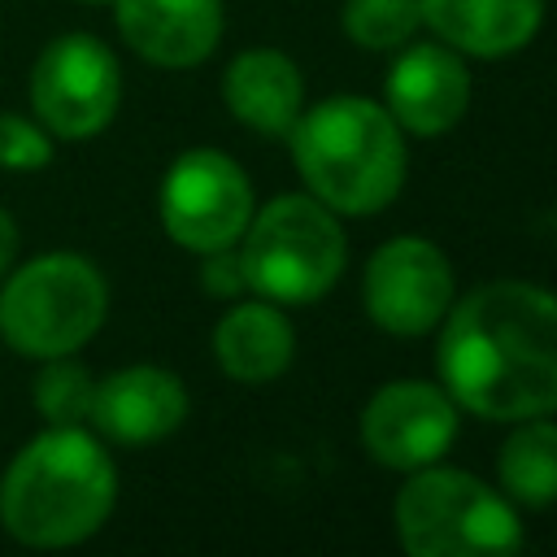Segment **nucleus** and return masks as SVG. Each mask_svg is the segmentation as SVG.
Wrapping results in <instances>:
<instances>
[{
	"label": "nucleus",
	"instance_id": "f257e3e1",
	"mask_svg": "<svg viewBox=\"0 0 557 557\" xmlns=\"http://www.w3.org/2000/svg\"><path fill=\"white\" fill-rule=\"evenodd\" d=\"M440 379L453 405L522 422L557 413V296L500 278L483 283L444 313Z\"/></svg>",
	"mask_w": 557,
	"mask_h": 557
},
{
	"label": "nucleus",
	"instance_id": "f03ea898",
	"mask_svg": "<svg viewBox=\"0 0 557 557\" xmlns=\"http://www.w3.org/2000/svg\"><path fill=\"white\" fill-rule=\"evenodd\" d=\"M113 500V457L83 426L39 431L0 479V522L30 548H65L96 535Z\"/></svg>",
	"mask_w": 557,
	"mask_h": 557
},
{
	"label": "nucleus",
	"instance_id": "7ed1b4c3",
	"mask_svg": "<svg viewBox=\"0 0 557 557\" xmlns=\"http://www.w3.org/2000/svg\"><path fill=\"white\" fill-rule=\"evenodd\" d=\"M292 135V161L326 209L335 213H379L396 200L405 183V139L396 117L366 96H331L300 109Z\"/></svg>",
	"mask_w": 557,
	"mask_h": 557
},
{
	"label": "nucleus",
	"instance_id": "20e7f679",
	"mask_svg": "<svg viewBox=\"0 0 557 557\" xmlns=\"http://www.w3.org/2000/svg\"><path fill=\"white\" fill-rule=\"evenodd\" d=\"M348 244L318 196H274L265 209H252L244 226V283L278 305H305L335 287L344 274Z\"/></svg>",
	"mask_w": 557,
	"mask_h": 557
},
{
	"label": "nucleus",
	"instance_id": "39448f33",
	"mask_svg": "<svg viewBox=\"0 0 557 557\" xmlns=\"http://www.w3.org/2000/svg\"><path fill=\"white\" fill-rule=\"evenodd\" d=\"M109 313L100 270L78 252H44L0 287V339L22 357H65L83 348Z\"/></svg>",
	"mask_w": 557,
	"mask_h": 557
},
{
	"label": "nucleus",
	"instance_id": "423d86ee",
	"mask_svg": "<svg viewBox=\"0 0 557 557\" xmlns=\"http://www.w3.org/2000/svg\"><path fill=\"white\" fill-rule=\"evenodd\" d=\"M396 496V535L413 557H474L522 548L513 505L453 466H418Z\"/></svg>",
	"mask_w": 557,
	"mask_h": 557
},
{
	"label": "nucleus",
	"instance_id": "0eeeda50",
	"mask_svg": "<svg viewBox=\"0 0 557 557\" xmlns=\"http://www.w3.org/2000/svg\"><path fill=\"white\" fill-rule=\"evenodd\" d=\"M122 100L117 57L83 30L52 39L30 70V104L48 135L57 139H91L100 135Z\"/></svg>",
	"mask_w": 557,
	"mask_h": 557
},
{
	"label": "nucleus",
	"instance_id": "6e6552de",
	"mask_svg": "<svg viewBox=\"0 0 557 557\" xmlns=\"http://www.w3.org/2000/svg\"><path fill=\"white\" fill-rule=\"evenodd\" d=\"M161 226L187 252H213L239 244L252 218V187L244 170L218 148L183 152L161 183Z\"/></svg>",
	"mask_w": 557,
	"mask_h": 557
},
{
	"label": "nucleus",
	"instance_id": "1a4fd4ad",
	"mask_svg": "<svg viewBox=\"0 0 557 557\" xmlns=\"http://www.w3.org/2000/svg\"><path fill=\"white\" fill-rule=\"evenodd\" d=\"M361 300L374 326L392 335H422L453 305V265L431 239L396 235L370 257Z\"/></svg>",
	"mask_w": 557,
	"mask_h": 557
},
{
	"label": "nucleus",
	"instance_id": "9d476101",
	"mask_svg": "<svg viewBox=\"0 0 557 557\" xmlns=\"http://www.w3.org/2000/svg\"><path fill=\"white\" fill-rule=\"evenodd\" d=\"M457 435V405L444 387L396 379L379 387L361 413V444L387 470H418L444 457Z\"/></svg>",
	"mask_w": 557,
	"mask_h": 557
},
{
	"label": "nucleus",
	"instance_id": "9b49d317",
	"mask_svg": "<svg viewBox=\"0 0 557 557\" xmlns=\"http://www.w3.org/2000/svg\"><path fill=\"white\" fill-rule=\"evenodd\" d=\"M387 113L409 135H444L470 104V74L457 48L444 44H413L387 70L383 83Z\"/></svg>",
	"mask_w": 557,
	"mask_h": 557
},
{
	"label": "nucleus",
	"instance_id": "f8f14e48",
	"mask_svg": "<svg viewBox=\"0 0 557 557\" xmlns=\"http://www.w3.org/2000/svg\"><path fill=\"white\" fill-rule=\"evenodd\" d=\"M122 39L152 65H200L222 39V0H113Z\"/></svg>",
	"mask_w": 557,
	"mask_h": 557
},
{
	"label": "nucleus",
	"instance_id": "ddd939ff",
	"mask_svg": "<svg viewBox=\"0 0 557 557\" xmlns=\"http://www.w3.org/2000/svg\"><path fill=\"white\" fill-rule=\"evenodd\" d=\"M187 418L183 379L161 366H126L96 383L91 422L117 444H152L178 431Z\"/></svg>",
	"mask_w": 557,
	"mask_h": 557
},
{
	"label": "nucleus",
	"instance_id": "4468645a",
	"mask_svg": "<svg viewBox=\"0 0 557 557\" xmlns=\"http://www.w3.org/2000/svg\"><path fill=\"white\" fill-rule=\"evenodd\" d=\"M222 100L257 135H287L305 104V78L278 48H248L222 74Z\"/></svg>",
	"mask_w": 557,
	"mask_h": 557
},
{
	"label": "nucleus",
	"instance_id": "2eb2a0df",
	"mask_svg": "<svg viewBox=\"0 0 557 557\" xmlns=\"http://www.w3.org/2000/svg\"><path fill=\"white\" fill-rule=\"evenodd\" d=\"M422 22L457 52L509 57L531 44L544 17V0H418Z\"/></svg>",
	"mask_w": 557,
	"mask_h": 557
},
{
	"label": "nucleus",
	"instance_id": "dca6fc26",
	"mask_svg": "<svg viewBox=\"0 0 557 557\" xmlns=\"http://www.w3.org/2000/svg\"><path fill=\"white\" fill-rule=\"evenodd\" d=\"M292 352H296L292 322L265 300L235 305L213 326V357L235 383H270V379H278L292 366Z\"/></svg>",
	"mask_w": 557,
	"mask_h": 557
},
{
	"label": "nucleus",
	"instance_id": "f3484780",
	"mask_svg": "<svg viewBox=\"0 0 557 557\" xmlns=\"http://www.w3.org/2000/svg\"><path fill=\"white\" fill-rule=\"evenodd\" d=\"M500 487L509 492V500L544 509L557 500V422L540 418H522L518 431L505 440L500 461H496Z\"/></svg>",
	"mask_w": 557,
	"mask_h": 557
},
{
	"label": "nucleus",
	"instance_id": "a211bd4d",
	"mask_svg": "<svg viewBox=\"0 0 557 557\" xmlns=\"http://www.w3.org/2000/svg\"><path fill=\"white\" fill-rule=\"evenodd\" d=\"M91 400H96V379L87 366H78L70 352L65 357H48V366L35 379V409L48 426H83V418H91Z\"/></svg>",
	"mask_w": 557,
	"mask_h": 557
},
{
	"label": "nucleus",
	"instance_id": "6ab92c4d",
	"mask_svg": "<svg viewBox=\"0 0 557 557\" xmlns=\"http://www.w3.org/2000/svg\"><path fill=\"white\" fill-rule=\"evenodd\" d=\"M344 35L370 52H387L409 44V35L422 22V4L418 0H344Z\"/></svg>",
	"mask_w": 557,
	"mask_h": 557
},
{
	"label": "nucleus",
	"instance_id": "aec40b11",
	"mask_svg": "<svg viewBox=\"0 0 557 557\" xmlns=\"http://www.w3.org/2000/svg\"><path fill=\"white\" fill-rule=\"evenodd\" d=\"M52 161V139L44 122H26L9 109H0V165L4 170H44Z\"/></svg>",
	"mask_w": 557,
	"mask_h": 557
},
{
	"label": "nucleus",
	"instance_id": "412c9836",
	"mask_svg": "<svg viewBox=\"0 0 557 557\" xmlns=\"http://www.w3.org/2000/svg\"><path fill=\"white\" fill-rule=\"evenodd\" d=\"M200 257H205V265H200V287H205L209 296H239V292L248 287L235 244L213 248V252H200Z\"/></svg>",
	"mask_w": 557,
	"mask_h": 557
},
{
	"label": "nucleus",
	"instance_id": "4be33fe9",
	"mask_svg": "<svg viewBox=\"0 0 557 557\" xmlns=\"http://www.w3.org/2000/svg\"><path fill=\"white\" fill-rule=\"evenodd\" d=\"M17 244H22L17 222H13L9 209L0 205V274H9V265H13V257H17Z\"/></svg>",
	"mask_w": 557,
	"mask_h": 557
},
{
	"label": "nucleus",
	"instance_id": "5701e85b",
	"mask_svg": "<svg viewBox=\"0 0 557 557\" xmlns=\"http://www.w3.org/2000/svg\"><path fill=\"white\" fill-rule=\"evenodd\" d=\"M78 4H113V0H78Z\"/></svg>",
	"mask_w": 557,
	"mask_h": 557
}]
</instances>
